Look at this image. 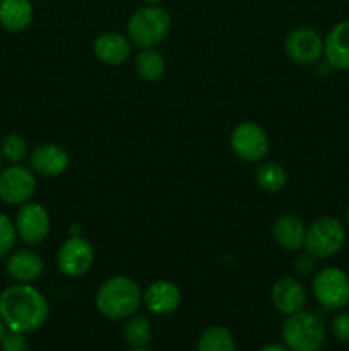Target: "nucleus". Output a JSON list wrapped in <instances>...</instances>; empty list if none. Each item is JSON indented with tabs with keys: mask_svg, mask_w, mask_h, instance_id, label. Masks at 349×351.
Returning <instances> with one entry per match:
<instances>
[{
	"mask_svg": "<svg viewBox=\"0 0 349 351\" xmlns=\"http://www.w3.org/2000/svg\"><path fill=\"white\" fill-rule=\"evenodd\" d=\"M50 305L44 295L29 283H17L0 293V317L9 331L34 332L47 322Z\"/></svg>",
	"mask_w": 349,
	"mask_h": 351,
	"instance_id": "f257e3e1",
	"label": "nucleus"
},
{
	"mask_svg": "<svg viewBox=\"0 0 349 351\" xmlns=\"http://www.w3.org/2000/svg\"><path fill=\"white\" fill-rule=\"evenodd\" d=\"M139 283L129 276H113L101 283L96 293V307L105 317L120 321L129 319L142 304Z\"/></svg>",
	"mask_w": 349,
	"mask_h": 351,
	"instance_id": "f03ea898",
	"label": "nucleus"
},
{
	"mask_svg": "<svg viewBox=\"0 0 349 351\" xmlns=\"http://www.w3.org/2000/svg\"><path fill=\"white\" fill-rule=\"evenodd\" d=\"M171 31V17L157 5L140 7L127 23V36L139 48H156Z\"/></svg>",
	"mask_w": 349,
	"mask_h": 351,
	"instance_id": "7ed1b4c3",
	"label": "nucleus"
},
{
	"mask_svg": "<svg viewBox=\"0 0 349 351\" xmlns=\"http://www.w3.org/2000/svg\"><path fill=\"white\" fill-rule=\"evenodd\" d=\"M283 341L289 351H318L325 343V326L318 315L296 312L283 326Z\"/></svg>",
	"mask_w": 349,
	"mask_h": 351,
	"instance_id": "20e7f679",
	"label": "nucleus"
},
{
	"mask_svg": "<svg viewBox=\"0 0 349 351\" xmlns=\"http://www.w3.org/2000/svg\"><path fill=\"white\" fill-rule=\"evenodd\" d=\"M346 242L344 225L337 218L322 216L307 226L305 250L315 259H328L342 249Z\"/></svg>",
	"mask_w": 349,
	"mask_h": 351,
	"instance_id": "39448f33",
	"label": "nucleus"
},
{
	"mask_svg": "<svg viewBox=\"0 0 349 351\" xmlns=\"http://www.w3.org/2000/svg\"><path fill=\"white\" fill-rule=\"evenodd\" d=\"M311 288L318 304L328 311H341L349 304V278L339 267L318 271Z\"/></svg>",
	"mask_w": 349,
	"mask_h": 351,
	"instance_id": "423d86ee",
	"label": "nucleus"
},
{
	"mask_svg": "<svg viewBox=\"0 0 349 351\" xmlns=\"http://www.w3.org/2000/svg\"><path fill=\"white\" fill-rule=\"evenodd\" d=\"M231 149L240 160L246 163H257L262 161L269 153V136L260 125L253 122H243L233 129L229 137Z\"/></svg>",
	"mask_w": 349,
	"mask_h": 351,
	"instance_id": "0eeeda50",
	"label": "nucleus"
},
{
	"mask_svg": "<svg viewBox=\"0 0 349 351\" xmlns=\"http://www.w3.org/2000/svg\"><path fill=\"white\" fill-rule=\"evenodd\" d=\"M36 192L34 171L23 165H10L0 171V201L9 206L29 202Z\"/></svg>",
	"mask_w": 349,
	"mask_h": 351,
	"instance_id": "6e6552de",
	"label": "nucleus"
},
{
	"mask_svg": "<svg viewBox=\"0 0 349 351\" xmlns=\"http://www.w3.org/2000/svg\"><path fill=\"white\" fill-rule=\"evenodd\" d=\"M94 263V249L89 240L82 237H72L65 240L57 252V266L62 274L68 278H81Z\"/></svg>",
	"mask_w": 349,
	"mask_h": 351,
	"instance_id": "1a4fd4ad",
	"label": "nucleus"
},
{
	"mask_svg": "<svg viewBox=\"0 0 349 351\" xmlns=\"http://www.w3.org/2000/svg\"><path fill=\"white\" fill-rule=\"evenodd\" d=\"M14 225H16L17 237L24 243H27V245H38L50 233L51 221L50 215H48V211L43 206L29 201L21 204L16 219H14Z\"/></svg>",
	"mask_w": 349,
	"mask_h": 351,
	"instance_id": "9d476101",
	"label": "nucleus"
},
{
	"mask_svg": "<svg viewBox=\"0 0 349 351\" xmlns=\"http://www.w3.org/2000/svg\"><path fill=\"white\" fill-rule=\"evenodd\" d=\"M286 53L294 64L313 65L324 55V38L311 27H296L286 38Z\"/></svg>",
	"mask_w": 349,
	"mask_h": 351,
	"instance_id": "9b49d317",
	"label": "nucleus"
},
{
	"mask_svg": "<svg viewBox=\"0 0 349 351\" xmlns=\"http://www.w3.org/2000/svg\"><path fill=\"white\" fill-rule=\"evenodd\" d=\"M270 300L281 314H296V312L303 311L305 304H307V290L298 280L284 276L272 285Z\"/></svg>",
	"mask_w": 349,
	"mask_h": 351,
	"instance_id": "f8f14e48",
	"label": "nucleus"
},
{
	"mask_svg": "<svg viewBox=\"0 0 349 351\" xmlns=\"http://www.w3.org/2000/svg\"><path fill=\"white\" fill-rule=\"evenodd\" d=\"M142 302L147 311L156 315L173 314L181 304V291L173 281H154L142 295Z\"/></svg>",
	"mask_w": 349,
	"mask_h": 351,
	"instance_id": "ddd939ff",
	"label": "nucleus"
},
{
	"mask_svg": "<svg viewBox=\"0 0 349 351\" xmlns=\"http://www.w3.org/2000/svg\"><path fill=\"white\" fill-rule=\"evenodd\" d=\"M5 271L16 283H33L43 274L44 263L34 250L19 249L7 256Z\"/></svg>",
	"mask_w": 349,
	"mask_h": 351,
	"instance_id": "4468645a",
	"label": "nucleus"
},
{
	"mask_svg": "<svg viewBox=\"0 0 349 351\" xmlns=\"http://www.w3.org/2000/svg\"><path fill=\"white\" fill-rule=\"evenodd\" d=\"M31 170L43 177H58L68 168V154L57 144H40L29 154Z\"/></svg>",
	"mask_w": 349,
	"mask_h": 351,
	"instance_id": "2eb2a0df",
	"label": "nucleus"
},
{
	"mask_svg": "<svg viewBox=\"0 0 349 351\" xmlns=\"http://www.w3.org/2000/svg\"><path fill=\"white\" fill-rule=\"evenodd\" d=\"M324 55L332 69L349 71V21H341L324 40Z\"/></svg>",
	"mask_w": 349,
	"mask_h": 351,
	"instance_id": "dca6fc26",
	"label": "nucleus"
},
{
	"mask_svg": "<svg viewBox=\"0 0 349 351\" xmlns=\"http://www.w3.org/2000/svg\"><path fill=\"white\" fill-rule=\"evenodd\" d=\"M96 58L106 65H120L129 60L132 43L129 36L120 33H103L99 34L92 45Z\"/></svg>",
	"mask_w": 349,
	"mask_h": 351,
	"instance_id": "f3484780",
	"label": "nucleus"
},
{
	"mask_svg": "<svg viewBox=\"0 0 349 351\" xmlns=\"http://www.w3.org/2000/svg\"><path fill=\"white\" fill-rule=\"evenodd\" d=\"M307 226L303 219L296 215H283L276 219L272 226V237L277 245L284 250H300L305 243Z\"/></svg>",
	"mask_w": 349,
	"mask_h": 351,
	"instance_id": "a211bd4d",
	"label": "nucleus"
},
{
	"mask_svg": "<svg viewBox=\"0 0 349 351\" xmlns=\"http://www.w3.org/2000/svg\"><path fill=\"white\" fill-rule=\"evenodd\" d=\"M33 23L31 0H0V26L10 33H19Z\"/></svg>",
	"mask_w": 349,
	"mask_h": 351,
	"instance_id": "6ab92c4d",
	"label": "nucleus"
},
{
	"mask_svg": "<svg viewBox=\"0 0 349 351\" xmlns=\"http://www.w3.org/2000/svg\"><path fill=\"white\" fill-rule=\"evenodd\" d=\"M135 71L144 81L154 82L163 77L166 71V62L156 48H140L135 57Z\"/></svg>",
	"mask_w": 349,
	"mask_h": 351,
	"instance_id": "aec40b11",
	"label": "nucleus"
},
{
	"mask_svg": "<svg viewBox=\"0 0 349 351\" xmlns=\"http://www.w3.org/2000/svg\"><path fill=\"white\" fill-rule=\"evenodd\" d=\"M255 180L262 191L276 194L281 192L287 184V173L279 163L274 161H263L257 167L255 170Z\"/></svg>",
	"mask_w": 349,
	"mask_h": 351,
	"instance_id": "412c9836",
	"label": "nucleus"
},
{
	"mask_svg": "<svg viewBox=\"0 0 349 351\" xmlns=\"http://www.w3.org/2000/svg\"><path fill=\"white\" fill-rule=\"evenodd\" d=\"M197 351H236V345L228 329L212 326L205 329L198 338Z\"/></svg>",
	"mask_w": 349,
	"mask_h": 351,
	"instance_id": "4be33fe9",
	"label": "nucleus"
},
{
	"mask_svg": "<svg viewBox=\"0 0 349 351\" xmlns=\"http://www.w3.org/2000/svg\"><path fill=\"white\" fill-rule=\"evenodd\" d=\"M151 322L149 319L144 315H130L127 321L125 328H123V339L130 348H144L147 343L151 341Z\"/></svg>",
	"mask_w": 349,
	"mask_h": 351,
	"instance_id": "5701e85b",
	"label": "nucleus"
},
{
	"mask_svg": "<svg viewBox=\"0 0 349 351\" xmlns=\"http://www.w3.org/2000/svg\"><path fill=\"white\" fill-rule=\"evenodd\" d=\"M0 154L2 160L10 165H19L27 154V143L21 134H7L0 143Z\"/></svg>",
	"mask_w": 349,
	"mask_h": 351,
	"instance_id": "b1692460",
	"label": "nucleus"
},
{
	"mask_svg": "<svg viewBox=\"0 0 349 351\" xmlns=\"http://www.w3.org/2000/svg\"><path fill=\"white\" fill-rule=\"evenodd\" d=\"M19 239L16 232V225L9 216L0 213V259L12 252L16 240Z\"/></svg>",
	"mask_w": 349,
	"mask_h": 351,
	"instance_id": "393cba45",
	"label": "nucleus"
},
{
	"mask_svg": "<svg viewBox=\"0 0 349 351\" xmlns=\"http://www.w3.org/2000/svg\"><path fill=\"white\" fill-rule=\"evenodd\" d=\"M2 351H27V338L24 332L7 331L0 343Z\"/></svg>",
	"mask_w": 349,
	"mask_h": 351,
	"instance_id": "a878e982",
	"label": "nucleus"
},
{
	"mask_svg": "<svg viewBox=\"0 0 349 351\" xmlns=\"http://www.w3.org/2000/svg\"><path fill=\"white\" fill-rule=\"evenodd\" d=\"M332 332L341 343H349V314L342 312L332 319Z\"/></svg>",
	"mask_w": 349,
	"mask_h": 351,
	"instance_id": "bb28decb",
	"label": "nucleus"
},
{
	"mask_svg": "<svg viewBox=\"0 0 349 351\" xmlns=\"http://www.w3.org/2000/svg\"><path fill=\"white\" fill-rule=\"evenodd\" d=\"M315 257L310 256V254H301V256H298L296 259H294V269L298 271V273L301 274H308L311 269H313L315 263H313Z\"/></svg>",
	"mask_w": 349,
	"mask_h": 351,
	"instance_id": "cd10ccee",
	"label": "nucleus"
},
{
	"mask_svg": "<svg viewBox=\"0 0 349 351\" xmlns=\"http://www.w3.org/2000/svg\"><path fill=\"white\" fill-rule=\"evenodd\" d=\"M260 351H289L284 345H277V343H270V345H266L260 348Z\"/></svg>",
	"mask_w": 349,
	"mask_h": 351,
	"instance_id": "c85d7f7f",
	"label": "nucleus"
},
{
	"mask_svg": "<svg viewBox=\"0 0 349 351\" xmlns=\"http://www.w3.org/2000/svg\"><path fill=\"white\" fill-rule=\"evenodd\" d=\"M9 331V329H7V326H5V322L2 321V317H0V343H2V339H3V336H5V332Z\"/></svg>",
	"mask_w": 349,
	"mask_h": 351,
	"instance_id": "c756f323",
	"label": "nucleus"
},
{
	"mask_svg": "<svg viewBox=\"0 0 349 351\" xmlns=\"http://www.w3.org/2000/svg\"><path fill=\"white\" fill-rule=\"evenodd\" d=\"M147 3H159V2H163V0H146Z\"/></svg>",
	"mask_w": 349,
	"mask_h": 351,
	"instance_id": "7c9ffc66",
	"label": "nucleus"
},
{
	"mask_svg": "<svg viewBox=\"0 0 349 351\" xmlns=\"http://www.w3.org/2000/svg\"><path fill=\"white\" fill-rule=\"evenodd\" d=\"M130 351H149V350H146V348H132Z\"/></svg>",
	"mask_w": 349,
	"mask_h": 351,
	"instance_id": "2f4dec72",
	"label": "nucleus"
},
{
	"mask_svg": "<svg viewBox=\"0 0 349 351\" xmlns=\"http://www.w3.org/2000/svg\"><path fill=\"white\" fill-rule=\"evenodd\" d=\"M0 171H2V154H0Z\"/></svg>",
	"mask_w": 349,
	"mask_h": 351,
	"instance_id": "473e14b6",
	"label": "nucleus"
},
{
	"mask_svg": "<svg viewBox=\"0 0 349 351\" xmlns=\"http://www.w3.org/2000/svg\"><path fill=\"white\" fill-rule=\"evenodd\" d=\"M348 221H349V208H348Z\"/></svg>",
	"mask_w": 349,
	"mask_h": 351,
	"instance_id": "72a5a7b5",
	"label": "nucleus"
}]
</instances>
